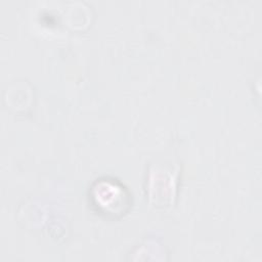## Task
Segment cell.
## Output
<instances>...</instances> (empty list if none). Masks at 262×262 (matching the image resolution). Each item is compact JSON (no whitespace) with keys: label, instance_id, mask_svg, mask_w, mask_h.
<instances>
[{"label":"cell","instance_id":"1","mask_svg":"<svg viewBox=\"0 0 262 262\" xmlns=\"http://www.w3.org/2000/svg\"><path fill=\"white\" fill-rule=\"evenodd\" d=\"M91 192L93 206L105 215L122 214L129 205V196L125 188L110 179L97 181Z\"/></svg>","mask_w":262,"mask_h":262}]
</instances>
